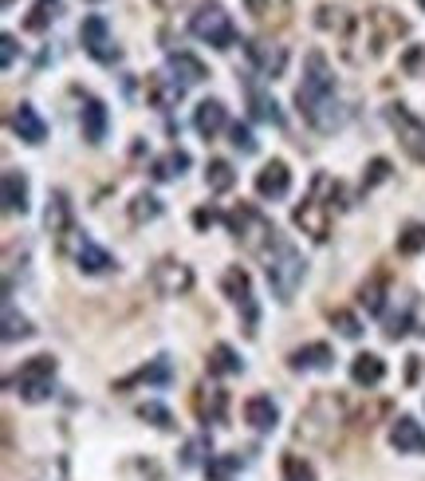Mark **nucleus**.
Here are the masks:
<instances>
[{
  "label": "nucleus",
  "instance_id": "nucleus-1",
  "mask_svg": "<svg viewBox=\"0 0 425 481\" xmlns=\"http://www.w3.org/2000/svg\"><path fill=\"white\" fill-rule=\"evenodd\" d=\"M296 103H300V115L308 118L319 135H331V130L343 127V103H339L331 63H327L323 52H308V60H303V80L296 87Z\"/></svg>",
  "mask_w": 425,
  "mask_h": 481
},
{
  "label": "nucleus",
  "instance_id": "nucleus-2",
  "mask_svg": "<svg viewBox=\"0 0 425 481\" xmlns=\"http://www.w3.org/2000/svg\"><path fill=\"white\" fill-rule=\"evenodd\" d=\"M402 32H406V20L386 13V8H374V13L351 20V28H346V36H343V52L351 63L378 60L386 52V43L398 40Z\"/></svg>",
  "mask_w": 425,
  "mask_h": 481
},
{
  "label": "nucleus",
  "instance_id": "nucleus-3",
  "mask_svg": "<svg viewBox=\"0 0 425 481\" xmlns=\"http://www.w3.org/2000/svg\"><path fill=\"white\" fill-rule=\"evenodd\" d=\"M343 185L331 178V174H315L311 178V193L303 198V205H296V213H291V222L296 229H303L311 240H323L331 237V225H335V213L343 210Z\"/></svg>",
  "mask_w": 425,
  "mask_h": 481
},
{
  "label": "nucleus",
  "instance_id": "nucleus-4",
  "mask_svg": "<svg viewBox=\"0 0 425 481\" xmlns=\"http://www.w3.org/2000/svg\"><path fill=\"white\" fill-rule=\"evenodd\" d=\"M260 260H264V272H268V288H272V297H276L280 304H288L291 297H296V288L303 284V277H308V265H303L300 249L291 245L288 237H280L276 245H272Z\"/></svg>",
  "mask_w": 425,
  "mask_h": 481
},
{
  "label": "nucleus",
  "instance_id": "nucleus-5",
  "mask_svg": "<svg viewBox=\"0 0 425 481\" xmlns=\"http://www.w3.org/2000/svg\"><path fill=\"white\" fill-rule=\"evenodd\" d=\"M225 225L233 229V237L241 240L253 257H264L272 245L283 237L276 225H272V217H264L256 210V205H236L233 213H225Z\"/></svg>",
  "mask_w": 425,
  "mask_h": 481
},
{
  "label": "nucleus",
  "instance_id": "nucleus-6",
  "mask_svg": "<svg viewBox=\"0 0 425 481\" xmlns=\"http://www.w3.org/2000/svg\"><path fill=\"white\" fill-rule=\"evenodd\" d=\"M56 367L60 363L51 355H36L8 379V387H13L24 402H48L51 395H56Z\"/></svg>",
  "mask_w": 425,
  "mask_h": 481
},
{
  "label": "nucleus",
  "instance_id": "nucleus-7",
  "mask_svg": "<svg viewBox=\"0 0 425 481\" xmlns=\"http://www.w3.org/2000/svg\"><path fill=\"white\" fill-rule=\"evenodd\" d=\"M189 32H193V36H198L201 43H209V48H233V43H236V24H233V16H228L225 5H217V0L201 5L198 13L189 16Z\"/></svg>",
  "mask_w": 425,
  "mask_h": 481
},
{
  "label": "nucleus",
  "instance_id": "nucleus-8",
  "mask_svg": "<svg viewBox=\"0 0 425 481\" xmlns=\"http://www.w3.org/2000/svg\"><path fill=\"white\" fill-rule=\"evenodd\" d=\"M221 292L228 297V304H233L236 312H241V324H245V335H256V324H260V304L253 297V277L241 269V265H233V269H225V277H221Z\"/></svg>",
  "mask_w": 425,
  "mask_h": 481
},
{
  "label": "nucleus",
  "instance_id": "nucleus-9",
  "mask_svg": "<svg viewBox=\"0 0 425 481\" xmlns=\"http://www.w3.org/2000/svg\"><path fill=\"white\" fill-rule=\"evenodd\" d=\"M386 123L394 127L402 150H406L413 162H421V166H425V123H421V118L413 115L406 103H390L386 107Z\"/></svg>",
  "mask_w": 425,
  "mask_h": 481
},
{
  "label": "nucleus",
  "instance_id": "nucleus-10",
  "mask_svg": "<svg viewBox=\"0 0 425 481\" xmlns=\"http://www.w3.org/2000/svg\"><path fill=\"white\" fill-rule=\"evenodd\" d=\"M150 284H154L158 297H185V292L193 288V269L185 265V260H173V257H162L154 269H150Z\"/></svg>",
  "mask_w": 425,
  "mask_h": 481
},
{
  "label": "nucleus",
  "instance_id": "nucleus-11",
  "mask_svg": "<svg viewBox=\"0 0 425 481\" xmlns=\"http://www.w3.org/2000/svg\"><path fill=\"white\" fill-rule=\"evenodd\" d=\"M79 40H83V52L91 60H99V63H118V60H123V52H118V43L111 40V28H106L103 16H87L83 28H79Z\"/></svg>",
  "mask_w": 425,
  "mask_h": 481
},
{
  "label": "nucleus",
  "instance_id": "nucleus-12",
  "mask_svg": "<svg viewBox=\"0 0 425 481\" xmlns=\"http://www.w3.org/2000/svg\"><path fill=\"white\" fill-rule=\"evenodd\" d=\"M245 56L253 63V71L260 80H280L288 68V52L283 43H268V40H245Z\"/></svg>",
  "mask_w": 425,
  "mask_h": 481
},
{
  "label": "nucleus",
  "instance_id": "nucleus-13",
  "mask_svg": "<svg viewBox=\"0 0 425 481\" xmlns=\"http://www.w3.org/2000/svg\"><path fill=\"white\" fill-rule=\"evenodd\" d=\"M75 265H79V272H87V277H103V272H115L118 260L106 253L103 245H95L91 237H75Z\"/></svg>",
  "mask_w": 425,
  "mask_h": 481
},
{
  "label": "nucleus",
  "instance_id": "nucleus-14",
  "mask_svg": "<svg viewBox=\"0 0 425 481\" xmlns=\"http://www.w3.org/2000/svg\"><path fill=\"white\" fill-rule=\"evenodd\" d=\"M79 130L83 138L91 142V146H99L106 138V130H111V111H106L103 99H95V95H87L83 107H79Z\"/></svg>",
  "mask_w": 425,
  "mask_h": 481
},
{
  "label": "nucleus",
  "instance_id": "nucleus-15",
  "mask_svg": "<svg viewBox=\"0 0 425 481\" xmlns=\"http://www.w3.org/2000/svg\"><path fill=\"white\" fill-rule=\"evenodd\" d=\"M288 190H291V170H288V162L272 158L268 166L256 174V193H260V198H268V202H280V198H288Z\"/></svg>",
  "mask_w": 425,
  "mask_h": 481
},
{
  "label": "nucleus",
  "instance_id": "nucleus-16",
  "mask_svg": "<svg viewBox=\"0 0 425 481\" xmlns=\"http://www.w3.org/2000/svg\"><path fill=\"white\" fill-rule=\"evenodd\" d=\"M8 127H13L16 138H24L28 146H40L43 138H48V123L40 118V111L32 103H20L13 115H8Z\"/></svg>",
  "mask_w": 425,
  "mask_h": 481
},
{
  "label": "nucleus",
  "instance_id": "nucleus-17",
  "mask_svg": "<svg viewBox=\"0 0 425 481\" xmlns=\"http://www.w3.org/2000/svg\"><path fill=\"white\" fill-rule=\"evenodd\" d=\"M43 225H48V233L56 237L60 245L75 233V222H71V202H68V193H63V190H56V193L48 198V213H43Z\"/></svg>",
  "mask_w": 425,
  "mask_h": 481
},
{
  "label": "nucleus",
  "instance_id": "nucleus-18",
  "mask_svg": "<svg viewBox=\"0 0 425 481\" xmlns=\"http://www.w3.org/2000/svg\"><path fill=\"white\" fill-rule=\"evenodd\" d=\"M166 71H170V80L181 83V87H193V83H205V80H209V68H205L198 56H189V52H170Z\"/></svg>",
  "mask_w": 425,
  "mask_h": 481
},
{
  "label": "nucleus",
  "instance_id": "nucleus-19",
  "mask_svg": "<svg viewBox=\"0 0 425 481\" xmlns=\"http://www.w3.org/2000/svg\"><path fill=\"white\" fill-rule=\"evenodd\" d=\"M225 127H233V123H228V111H225L221 99H205V103H198V111H193V130H198L205 142L217 138Z\"/></svg>",
  "mask_w": 425,
  "mask_h": 481
},
{
  "label": "nucleus",
  "instance_id": "nucleus-20",
  "mask_svg": "<svg viewBox=\"0 0 425 481\" xmlns=\"http://www.w3.org/2000/svg\"><path fill=\"white\" fill-rule=\"evenodd\" d=\"M245 95H248V111H253V118H256V123L283 127V111H280V103L272 99V95L264 91V87L248 80V83H245Z\"/></svg>",
  "mask_w": 425,
  "mask_h": 481
},
{
  "label": "nucleus",
  "instance_id": "nucleus-21",
  "mask_svg": "<svg viewBox=\"0 0 425 481\" xmlns=\"http://www.w3.org/2000/svg\"><path fill=\"white\" fill-rule=\"evenodd\" d=\"M390 446H394L398 454H425V430L410 414H402V419H394V426H390Z\"/></svg>",
  "mask_w": 425,
  "mask_h": 481
},
{
  "label": "nucleus",
  "instance_id": "nucleus-22",
  "mask_svg": "<svg viewBox=\"0 0 425 481\" xmlns=\"http://www.w3.org/2000/svg\"><path fill=\"white\" fill-rule=\"evenodd\" d=\"M181 95H185V87L181 83H173L170 80V71H154L146 80V99L158 107V111H170V107H178L181 103Z\"/></svg>",
  "mask_w": 425,
  "mask_h": 481
},
{
  "label": "nucleus",
  "instance_id": "nucleus-23",
  "mask_svg": "<svg viewBox=\"0 0 425 481\" xmlns=\"http://www.w3.org/2000/svg\"><path fill=\"white\" fill-rule=\"evenodd\" d=\"M291 371H331L335 367V352L327 344H303L288 355Z\"/></svg>",
  "mask_w": 425,
  "mask_h": 481
},
{
  "label": "nucleus",
  "instance_id": "nucleus-24",
  "mask_svg": "<svg viewBox=\"0 0 425 481\" xmlns=\"http://www.w3.org/2000/svg\"><path fill=\"white\" fill-rule=\"evenodd\" d=\"M245 422L253 426V430H260V434H272L280 426V407L268 395H253L245 402Z\"/></svg>",
  "mask_w": 425,
  "mask_h": 481
},
{
  "label": "nucleus",
  "instance_id": "nucleus-25",
  "mask_svg": "<svg viewBox=\"0 0 425 481\" xmlns=\"http://www.w3.org/2000/svg\"><path fill=\"white\" fill-rule=\"evenodd\" d=\"M134 382H150V387H166V382H173V367H170V359L162 355V359H150L146 367H138L134 375H126L123 382H115V391H130Z\"/></svg>",
  "mask_w": 425,
  "mask_h": 481
},
{
  "label": "nucleus",
  "instance_id": "nucleus-26",
  "mask_svg": "<svg viewBox=\"0 0 425 481\" xmlns=\"http://www.w3.org/2000/svg\"><path fill=\"white\" fill-rule=\"evenodd\" d=\"M351 379L358 387H378V382L386 379V359L374 355V352H363L351 359Z\"/></svg>",
  "mask_w": 425,
  "mask_h": 481
},
{
  "label": "nucleus",
  "instance_id": "nucleus-27",
  "mask_svg": "<svg viewBox=\"0 0 425 481\" xmlns=\"http://www.w3.org/2000/svg\"><path fill=\"white\" fill-rule=\"evenodd\" d=\"M5 213H28V178L24 170H5Z\"/></svg>",
  "mask_w": 425,
  "mask_h": 481
},
{
  "label": "nucleus",
  "instance_id": "nucleus-28",
  "mask_svg": "<svg viewBox=\"0 0 425 481\" xmlns=\"http://www.w3.org/2000/svg\"><path fill=\"white\" fill-rule=\"evenodd\" d=\"M185 170H189V155H185L181 146H170L162 158L150 162V178L154 182H173V178H181Z\"/></svg>",
  "mask_w": 425,
  "mask_h": 481
},
{
  "label": "nucleus",
  "instance_id": "nucleus-29",
  "mask_svg": "<svg viewBox=\"0 0 425 481\" xmlns=\"http://www.w3.org/2000/svg\"><path fill=\"white\" fill-rule=\"evenodd\" d=\"M198 414H201V422H221L225 419V407H228V395L221 387H209V382H201L198 387Z\"/></svg>",
  "mask_w": 425,
  "mask_h": 481
},
{
  "label": "nucleus",
  "instance_id": "nucleus-30",
  "mask_svg": "<svg viewBox=\"0 0 425 481\" xmlns=\"http://www.w3.org/2000/svg\"><path fill=\"white\" fill-rule=\"evenodd\" d=\"M245 13L256 24H283L291 13V0H245Z\"/></svg>",
  "mask_w": 425,
  "mask_h": 481
},
{
  "label": "nucleus",
  "instance_id": "nucleus-31",
  "mask_svg": "<svg viewBox=\"0 0 425 481\" xmlns=\"http://www.w3.org/2000/svg\"><path fill=\"white\" fill-rule=\"evenodd\" d=\"M63 16V0H36L32 13L24 16V32H48Z\"/></svg>",
  "mask_w": 425,
  "mask_h": 481
},
{
  "label": "nucleus",
  "instance_id": "nucleus-32",
  "mask_svg": "<svg viewBox=\"0 0 425 481\" xmlns=\"http://www.w3.org/2000/svg\"><path fill=\"white\" fill-rule=\"evenodd\" d=\"M241 371H245V359L228 344H217L209 352V375H241Z\"/></svg>",
  "mask_w": 425,
  "mask_h": 481
},
{
  "label": "nucleus",
  "instance_id": "nucleus-33",
  "mask_svg": "<svg viewBox=\"0 0 425 481\" xmlns=\"http://www.w3.org/2000/svg\"><path fill=\"white\" fill-rule=\"evenodd\" d=\"M241 469H245L241 454H217V457L205 462V477H209V481H233Z\"/></svg>",
  "mask_w": 425,
  "mask_h": 481
},
{
  "label": "nucleus",
  "instance_id": "nucleus-34",
  "mask_svg": "<svg viewBox=\"0 0 425 481\" xmlns=\"http://www.w3.org/2000/svg\"><path fill=\"white\" fill-rule=\"evenodd\" d=\"M205 185H209L213 193H228L236 185V170L228 166L225 158H213L209 166H205Z\"/></svg>",
  "mask_w": 425,
  "mask_h": 481
},
{
  "label": "nucleus",
  "instance_id": "nucleus-35",
  "mask_svg": "<svg viewBox=\"0 0 425 481\" xmlns=\"http://www.w3.org/2000/svg\"><path fill=\"white\" fill-rule=\"evenodd\" d=\"M358 304H363L370 316H383V312H386V280H383V277L366 280L363 288H358Z\"/></svg>",
  "mask_w": 425,
  "mask_h": 481
},
{
  "label": "nucleus",
  "instance_id": "nucleus-36",
  "mask_svg": "<svg viewBox=\"0 0 425 481\" xmlns=\"http://www.w3.org/2000/svg\"><path fill=\"white\" fill-rule=\"evenodd\" d=\"M36 327L28 324V316H16L13 300H5V344H16V340H28Z\"/></svg>",
  "mask_w": 425,
  "mask_h": 481
},
{
  "label": "nucleus",
  "instance_id": "nucleus-37",
  "mask_svg": "<svg viewBox=\"0 0 425 481\" xmlns=\"http://www.w3.org/2000/svg\"><path fill=\"white\" fill-rule=\"evenodd\" d=\"M162 217V202L154 198V193H138L134 202H130V222L142 225V222H158Z\"/></svg>",
  "mask_w": 425,
  "mask_h": 481
},
{
  "label": "nucleus",
  "instance_id": "nucleus-38",
  "mask_svg": "<svg viewBox=\"0 0 425 481\" xmlns=\"http://www.w3.org/2000/svg\"><path fill=\"white\" fill-rule=\"evenodd\" d=\"M421 249H425V225L421 222H410L398 233V253L402 257H413V253H421Z\"/></svg>",
  "mask_w": 425,
  "mask_h": 481
},
{
  "label": "nucleus",
  "instance_id": "nucleus-39",
  "mask_svg": "<svg viewBox=\"0 0 425 481\" xmlns=\"http://www.w3.org/2000/svg\"><path fill=\"white\" fill-rule=\"evenodd\" d=\"M138 419L150 422V426H158V430H173V426H178V422H173V414L162 407V402H142V407H138Z\"/></svg>",
  "mask_w": 425,
  "mask_h": 481
},
{
  "label": "nucleus",
  "instance_id": "nucleus-40",
  "mask_svg": "<svg viewBox=\"0 0 425 481\" xmlns=\"http://www.w3.org/2000/svg\"><path fill=\"white\" fill-rule=\"evenodd\" d=\"M283 481H315L311 462H303L300 454H283Z\"/></svg>",
  "mask_w": 425,
  "mask_h": 481
},
{
  "label": "nucleus",
  "instance_id": "nucleus-41",
  "mask_svg": "<svg viewBox=\"0 0 425 481\" xmlns=\"http://www.w3.org/2000/svg\"><path fill=\"white\" fill-rule=\"evenodd\" d=\"M228 142H233L241 155H256V138H253V130H248L245 123H233V127H228Z\"/></svg>",
  "mask_w": 425,
  "mask_h": 481
},
{
  "label": "nucleus",
  "instance_id": "nucleus-42",
  "mask_svg": "<svg viewBox=\"0 0 425 481\" xmlns=\"http://www.w3.org/2000/svg\"><path fill=\"white\" fill-rule=\"evenodd\" d=\"M331 327H339L343 340H358V335H363V324H358L351 312H335L331 316Z\"/></svg>",
  "mask_w": 425,
  "mask_h": 481
},
{
  "label": "nucleus",
  "instance_id": "nucleus-43",
  "mask_svg": "<svg viewBox=\"0 0 425 481\" xmlns=\"http://www.w3.org/2000/svg\"><path fill=\"white\" fill-rule=\"evenodd\" d=\"M386 178H390V162H386V158H374V162H370V166H366V178H363V193H370V190H374L378 182H386Z\"/></svg>",
  "mask_w": 425,
  "mask_h": 481
},
{
  "label": "nucleus",
  "instance_id": "nucleus-44",
  "mask_svg": "<svg viewBox=\"0 0 425 481\" xmlns=\"http://www.w3.org/2000/svg\"><path fill=\"white\" fill-rule=\"evenodd\" d=\"M205 450H213V446H209V434H201V439H193L189 446H185V454H181V466H198L201 457H205Z\"/></svg>",
  "mask_w": 425,
  "mask_h": 481
},
{
  "label": "nucleus",
  "instance_id": "nucleus-45",
  "mask_svg": "<svg viewBox=\"0 0 425 481\" xmlns=\"http://www.w3.org/2000/svg\"><path fill=\"white\" fill-rule=\"evenodd\" d=\"M402 335H410V312H398L386 320V340H402Z\"/></svg>",
  "mask_w": 425,
  "mask_h": 481
},
{
  "label": "nucleus",
  "instance_id": "nucleus-46",
  "mask_svg": "<svg viewBox=\"0 0 425 481\" xmlns=\"http://www.w3.org/2000/svg\"><path fill=\"white\" fill-rule=\"evenodd\" d=\"M213 222H225V213H221V210H213V205H201V210L193 213V225H198V229H209Z\"/></svg>",
  "mask_w": 425,
  "mask_h": 481
},
{
  "label": "nucleus",
  "instance_id": "nucleus-47",
  "mask_svg": "<svg viewBox=\"0 0 425 481\" xmlns=\"http://www.w3.org/2000/svg\"><path fill=\"white\" fill-rule=\"evenodd\" d=\"M0 60H5V68H13V63H16V36L0 40Z\"/></svg>",
  "mask_w": 425,
  "mask_h": 481
},
{
  "label": "nucleus",
  "instance_id": "nucleus-48",
  "mask_svg": "<svg viewBox=\"0 0 425 481\" xmlns=\"http://www.w3.org/2000/svg\"><path fill=\"white\" fill-rule=\"evenodd\" d=\"M158 8H178V5H185V0H154Z\"/></svg>",
  "mask_w": 425,
  "mask_h": 481
},
{
  "label": "nucleus",
  "instance_id": "nucleus-49",
  "mask_svg": "<svg viewBox=\"0 0 425 481\" xmlns=\"http://www.w3.org/2000/svg\"><path fill=\"white\" fill-rule=\"evenodd\" d=\"M418 5H421V8H425V0H418Z\"/></svg>",
  "mask_w": 425,
  "mask_h": 481
},
{
  "label": "nucleus",
  "instance_id": "nucleus-50",
  "mask_svg": "<svg viewBox=\"0 0 425 481\" xmlns=\"http://www.w3.org/2000/svg\"><path fill=\"white\" fill-rule=\"evenodd\" d=\"M91 5H95V0H91Z\"/></svg>",
  "mask_w": 425,
  "mask_h": 481
}]
</instances>
